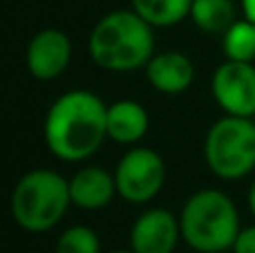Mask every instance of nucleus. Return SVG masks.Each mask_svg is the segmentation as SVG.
I'll return each mask as SVG.
<instances>
[{"mask_svg": "<svg viewBox=\"0 0 255 253\" xmlns=\"http://www.w3.org/2000/svg\"><path fill=\"white\" fill-rule=\"evenodd\" d=\"M43 132L56 159L85 161L108 139V106L90 90H70L47 110Z\"/></svg>", "mask_w": 255, "mask_h": 253, "instance_id": "obj_1", "label": "nucleus"}, {"mask_svg": "<svg viewBox=\"0 0 255 253\" xmlns=\"http://www.w3.org/2000/svg\"><path fill=\"white\" fill-rule=\"evenodd\" d=\"M154 27L134 9L110 11L90 34V56L108 72H132L154 56Z\"/></svg>", "mask_w": 255, "mask_h": 253, "instance_id": "obj_2", "label": "nucleus"}, {"mask_svg": "<svg viewBox=\"0 0 255 253\" xmlns=\"http://www.w3.org/2000/svg\"><path fill=\"white\" fill-rule=\"evenodd\" d=\"M179 227L181 240L197 253H226L242 231L235 202L217 188H204L186 200Z\"/></svg>", "mask_w": 255, "mask_h": 253, "instance_id": "obj_3", "label": "nucleus"}, {"mask_svg": "<svg viewBox=\"0 0 255 253\" xmlns=\"http://www.w3.org/2000/svg\"><path fill=\"white\" fill-rule=\"evenodd\" d=\"M70 204V182L49 168L22 175L11 193V215L18 227L29 233L54 229L65 218Z\"/></svg>", "mask_w": 255, "mask_h": 253, "instance_id": "obj_4", "label": "nucleus"}, {"mask_svg": "<svg viewBox=\"0 0 255 253\" xmlns=\"http://www.w3.org/2000/svg\"><path fill=\"white\" fill-rule=\"evenodd\" d=\"M204 159L220 179H242L255 170V121L226 115L208 128Z\"/></svg>", "mask_w": 255, "mask_h": 253, "instance_id": "obj_5", "label": "nucleus"}, {"mask_svg": "<svg viewBox=\"0 0 255 253\" xmlns=\"http://www.w3.org/2000/svg\"><path fill=\"white\" fill-rule=\"evenodd\" d=\"M117 195L128 204H145L154 200L166 182V164L152 148H132L119 159L115 170Z\"/></svg>", "mask_w": 255, "mask_h": 253, "instance_id": "obj_6", "label": "nucleus"}, {"mask_svg": "<svg viewBox=\"0 0 255 253\" xmlns=\"http://www.w3.org/2000/svg\"><path fill=\"white\" fill-rule=\"evenodd\" d=\"M215 103L233 117H255V65L226 58L211 79Z\"/></svg>", "mask_w": 255, "mask_h": 253, "instance_id": "obj_7", "label": "nucleus"}, {"mask_svg": "<svg viewBox=\"0 0 255 253\" xmlns=\"http://www.w3.org/2000/svg\"><path fill=\"white\" fill-rule=\"evenodd\" d=\"M179 240V218L168 209L145 211L130 229V249L134 253H175Z\"/></svg>", "mask_w": 255, "mask_h": 253, "instance_id": "obj_8", "label": "nucleus"}, {"mask_svg": "<svg viewBox=\"0 0 255 253\" xmlns=\"http://www.w3.org/2000/svg\"><path fill=\"white\" fill-rule=\"evenodd\" d=\"M27 70L38 81H54L72 61V40L61 29H43L27 45Z\"/></svg>", "mask_w": 255, "mask_h": 253, "instance_id": "obj_9", "label": "nucleus"}, {"mask_svg": "<svg viewBox=\"0 0 255 253\" xmlns=\"http://www.w3.org/2000/svg\"><path fill=\"white\" fill-rule=\"evenodd\" d=\"M145 79L161 94H181L193 85L195 65L184 52H159L145 63Z\"/></svg>", "mask_w": 255, "mask_h": 253, "instance_id": "obj_10", "label": "nucleus"}, {"mask_svg": "<svg viewBox=\"0 0 255 253\" xmlns=\"http://www.w3.org/2000/svg\"><path fill=\"white\" fill-rule=\"evenodd\" d=\"M117 195L115 175L99 166H85L70 177L72 204L85 211H99L112 202Z\"/></svg>", "mask_w": 255, "mask_h": 253, "instance_id": "obj_11", "label": "nucleus"}, {"mask_svg": "<svg viewBox=\"0 0 255 253\" xmlns=\"http://www.w3.org/2000/svg\"><path fill=\"white\" fill-rule=\"evenodd\" d=\"M148 112L141 103L124 99L108 106V137L117 143H139L148 132Z\"/></svg>", "mask_w": 255, "mask_h": 253, "instance_id": "obj_12", "label": "nucleus"}, {"mask_svg": "<svg viewBox=\"0 0 255 253\" xmlns=\"http://www.w3.org/2000/svg\"><path fill=\"white\" fill-rule=\"evenodd\" d=\"M190 18L206 34H224L238 20V7L233 0H193Z\"/></svg>", "mask_w": 255, "mask_h": 253, "instance_id": "obj_13", "label": "nucleus"}, {"mask_svg": "<svg viewBox=\"0 0 255 253\" xmlns=\"http://www.w3.org/2000/svg\"><path fill=\"white\" fill-rule=\"evenodd\" d=\"M193 0H132V9L152 27H172L190 16Z\"/></svg>", "mask_w": 255, "mask_h": 253, "instance_id": "obj_14", "label": "nucleus"}, {"mask_svg": "<svg viewBox=\"0 0 255 253\" xmlns=\"http://www.w3.org/2000/svg\"><path fill=\"white\" fill-rule=\"evenodd\" d=\"M222 49L229 61L255 63V22L249 18H238L222 34Z\"/></svg>", "mask_w": 255, "mask_h": 253, "instance_id": "obj_15", "label": "nucleus"}, {"mask_svg": "<svg viewBox=\"0 0 255 253\" xmlns=\"http://www.w3.org/2000/svg\"><path fill=\"white\" fill-rule=\"evenodd\" d=\"M56 253H101V240L90 227H70L58 238Z\"/></svg>", "mask_w": 255, "mask_h": 253, "instance_id": "obj_16", "label": "nucleus"}, {"mask_svg": "<svg viewBox=\"0 0 255 253\" xmlns=\"http://www.w3.org/2000/svg\"><path fill=\"white\" fill-rule=\"evenodd\" d=\"M231 251L233 253H255V224L240 231L238 240H235V245Z\"/></svg>", "mask_w": 255, "mask_h": 253, "instance_id": "obj_17", "label": "nucleus"}, {"mask_svg": "<svg viewBox=\"0 0 255 253\" xmlns=\"http://www.w3.org/2000/svg\"><path fill=\"white\" fill-rule=\"evenodd\" d=\"M240 2H242L244 18H249V20L255 22V0H240Z\"/></svg>", "mask_w": 255, "mask_h": 253, "instance_id": "obj_18", "label": "nucleus"}, {"mask_svg": "<svg viewBox=\"0 0 255 253\" xmlns=\"http://www.w3.org/2000/svg\"><path fill=\"white\" fill-rule=\"evenodd\" d=\"M247 202H249V211H251V213H253V218H255V179L251 182V188H249Z\"/></svg>", "mask_w": 255, "mask_h": 253, "instance_id": "obj_19", "label": "nucleus"}, {"mask_svg": "<svg viewBox=\"0 0 255 253\" xmlns=\"http://www.w3.org/2000/svg\"><path fill=\"white\" fill-rule=\"evenodd\" d=\"M110 253H134L132 249H117V251H110Z\"/></svg>", "mask_w": 255, "mask_h": 253, "instance_id": "obj_20", "label": "nucleus"}]
</instances>
